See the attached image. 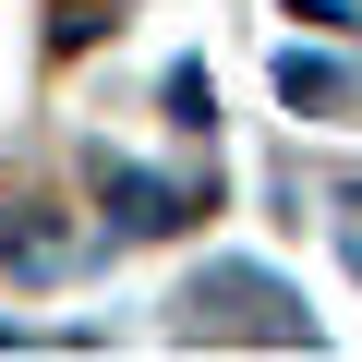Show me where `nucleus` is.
Instances as JSON below:
<instances>
[{"label":"nucleus","mask_w":362,"mask_h":362,"mask_svg":"<svg viewBox=\"0 0 362 362\" xmlns=\"http://www.w3.org/2000/svg\"><path fill=\"white\" fill-rule=\"evenodd\" d=\"M194 326H254V338H278V350H302V338H314L266 266H206V278H194Z\"/></svg>","instance_id":"f257e3e1"},{"label":"nucleus","mask_w":362,"mask_h":362,"mask_svg":"<svg viewBox=\"0 0 362 362\" xmlns=\"http://www.w3.org/2000/svg\"><path fill=\"white\" fill-rule=\"evenodd\" d=\"M97 194H109V218L145 242V230H181L194 218V194H169V181H145V169H121V157H97Z\"/></svg>","instance_id":"f03ea898"},{"label":"nucleus","mask_w":362,"mask_h":362,"mask_svg":"<svg viewBox=\"0 0 362 362\" xmlns=\"http://www.w3.org/2000/svg\"><path fill=\"white\" fill-rule=\"evenodd\" d=\"M278 97H290V109H314V121H350V97H362V85H350L338 61H302V49H290V61H278Z\"/></svg>","instance_id":"7ed1b4c3"},{"label":"nucleus","mask_w":362,"mask_h":362,"mask_svg":"<svg viewBox=\"0 0 362 362\" xmlns=\"http://www.w3.org/2000/svg\"><path fill=\"white\" fill-rule=\"evenodd\" d=\"M121 25V0H61V37H109Z\"/></svg>","instance_id":"20e7f679"}]
</instances>
